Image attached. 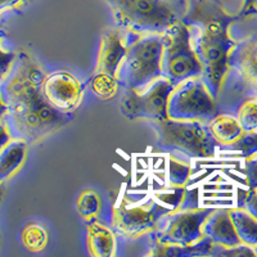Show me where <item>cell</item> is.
<instances>
[{"label": "cell", "instance_id": "obj_1", "mask_svg": "<svg viewBox=\"0 0 257 257\" xmlns=\"http://www.w3.org/2000/svg\"><path fill=\"white\" fill-rule=\"evenodd\" d=\"M45 71L27 50L17 52L12 68L0 82L7 107L4 120L13 138L35 144L71 122V113L54 108L45 99L41 84Z\"/></svg>", "mask_w": 257, "mask_h": 257}, {"label": "cell", "instance_id": "obj_2", "mask_svg": "<svg viewBox=\"0 0 257 257\" xmlns=\"http://www.w3.org/2000/svg\"><path fill=\"white\" fill-rule=\"evenodd\" d=\"M187 2L183 21L189 27L193 49L202 64V79L217 98L229 71V54L235 44L228 34L234 18L226 13L220 0Z\"/></svg>", "mask_w": 257, "mask_h": 257}, {"label": "cell", "instance_id": "obj_3", "mask_svg": "<svg viewBox=\"0 0 257 257\" xmlns=\"http://www.w3.org/2000/svg\"><path fill=\"white\" fill-rule=\"evenodd\" d=\"M114 26L130 34H164L184 17L185 0H104Z\"/></svg>", "mask_w": 257, "mask_h": 257}, {"label": "cell", "instance_id": "obj_4", "mask_svg": "<svg viewBox=\"0 0 257 257\" xmlns=\"http://www.w3.org/2000/svg\"><path fill=\"white\" fill-rule=\"evenodd\" d=\"M162 34H130L127 49L118 68L122 90L143 91L162 76Z\"/></svg>", "mask_w": 257, "mask_h": 257}, {"label": "cell", "instance_id": "obj_5", "mask_svg": "<svg viewBox=\"0 0 257 257\" xmlns=\"http://www.w3.org/2000/svg\"><path fill=\"white\" fill-rule=\"evenodd\" d=\"M157 144L167 151L180 152L192 158H212L216 153L217 143L211 137L207 125L199 121L164 120L151 121Z\"/></svg>", "mask_w": 257, "mask_h": 257}, {"label": "cell", "instance_id": "obj_6", "mask_svg": "<svg viewBox=\"0 0 257 257\" xmlns=\"http://www.w3.org/2000/svg\"><path fill=\"white\" fill-rule=\"evenodd\" d=\"M128 32L120 27H108L103 31L95 68L89 80V88L100 100H109L120 89L118 68L127 49Z\"/></svg>", "mask_w": 257, "mask_h": 257}, {"label": "cell", "instance_id": "obj_7", "mask_svg": "<svg viewBox=\"0 0 257 257\" xmlns=\"http://www.w3.org/2000/svg\"><path fill=\"white\" fill-rule=\"evenodd\" d=\"M162 77L178 85L192 77L202 76V64L193 49L190 30L183 18L162 34Z\"/></svg>", "mask_w": 257, "mask_h": 257}, {"label": "cell", "instance_id": "obj_8", "mask_svg": "<svg viewBox=\"0 0 257 257\" xmlns=\"http://www.w3.org/2000/svg\"><path fill=\"white\" fill-rule=\"evenodd\" d=\"M216 113V98L202 76L192 77L175 85L169 96L167 116L174 120L207 123Z\"/></svg>", "mask_w": 257, "mask_h": 257}, {"label": "cell", "instance_id": "obj_9", "mask_svg": "<svg viewBox=\"0 0 257 257\" xmlns=\"http://www.w3.org/2000/svg\"><path fill=\"white\" fill-rule=\"evenodd\" d=\"M169 212L170 210L158 205H135L125 197L112 208L111 228L117 237L128 240L141 239L152 234L162 217Z\"/></svg>", "mask_w": 257, "mask_h": 257}, {"label": "cell", "instance_id": "obj_10", "mask_svg": "<svg viewBox=\"0 0 257 257\" xmlns=\"http://www.w3.org/2000/svg\"><path fill=\"white\" fill-rule=\"evenodd\" d=\"M175 85L161 76L143 91L123 90L120 102L122 114L130 120H164L167 116V102Z\"/></svg>", "mask_w": 257, "mask_h": 257}, {"label": "cell", "instance_id": "obj_11", "mask_svg": "<svg viewBox=\"0 0 257 257\" xmlns=\"http://www.w3.org/2000/svg\"><path fill=\"white\" fill-rule=\"evenodd\" d=\"M212 212L207 208H183L166 213L152 233L153 238L167 244L188 245L203 238V224Z\"/></svg>", "mask_w": 257, "mask_h": 257}, {"label": "cell", "instance_id": "obj_12", "mask_svg": "<svg viewBox=\"0 0 257 257\" xmlns=\"http://www.w3.org/2000/svg\"><path fill=\"white\" fill-rule=\"evenodd\" d=\"M41 90L45 99L58 111L72 113L81 104L84 88L76 75L68 70L45 72Z\"/></svg>", "mask_w": 257, "mask_h": 257}, {"label": "cell", "instance_id": "obj_13", "mask_svg": "<svg viewBox=\"0 0 257 257\" xmlns=\"http://www.w3.org/2000/svg\"><path fill=\"white\" fill-rule=\"evenodd\" d=\"M229 68H234L244 81L257 86V39L235 43L228 58Z\"/></svg>", "mask_w": 257, "mask_h": 257}, {"label": "cell", "instance_id": "obj_14", "mask_svg": "<svg viewBox=\"0 0 257 257\" xmlns=\"http://www.w3.org/2000/svg\"><path fill=\"white\" fill-rule=\"evenodd\" d=\"M203 235L221 247L243 244L234 226L230 211H212L203 224Z\"/></svg>", "mask_w": 257, "mask_h": 257}, {"label": "cell", "instance_id": "obj_15", "mask_svg": "<svg viewBox=\"0 0 257 257\" xmlns=\"http://www.w3.org/2000/svg\"><path fill=\"white\" fill-rule=\"evenodd\" d=\"M117 235L113 229L100 220L86 222V247L89 254L94 257L116 256Z\"/></svg>", "mask_w": 257, "mask_h": 257}, {"label": "cell", "instance_id": "obj_16", "mask_svg": "<svg viewBox=\"0 0 257 257\" xmlns=\"http://www.w3.org/2000/svg\"><path fill=\"white\" fill-rule=\"evenodd\" d=\"M29 146L30 144L24 139L12 138L0 149V183H6L24 166Z\"/></svg>", "mask_w": 257, "mask_h": 257}, {"label": "cell", "instance_id": "obj_17", "mask_svg": "<svg viewBox=\"0 0 257 257\" xmlns=\"http://www.w3.org/2000/svg\"><path fill=\"white\" fill-rule=\"evenodd\" d=\"M206 125L217 146H230L244 133L237 117L229 113H216Z\"/></svg>", "mask_w": 257, "mask_h": 257}, {"label": "cell", "instance_id": "obj_18", "mask_svg": "<svg viewBox=\"0 0 257 257\" xmlns=\"http://www.w3.org/2000/svg\"><path fill=\"white\" fill-rule=\"evenodd\" d=\"M20 239L26 251L36 253L47 247L49 240V234L47 228L40 222H29L22 228L20 234Z\"/></svg>", "mask_w": 257, "mask_h": 257}, {"label": "cell", "instance_id": "obj_19", "mask_svg": "<svg viewBox=\"0 0 257 257\" xmlns=\"http://www.w3.org/2000/svg\"><path fill=\"white\" fill-rule=\"evenodd\" d=\"M102 207V198L98 192L93 189H85L80 193L76 202V211L82 220L86 222L91 220H99Z\"/></svg>", "mask_w": 257, "mask_h": 257}, {"label": "cell", "instance_id": "obj_20", "mask_svg": "<svg viewBox=\"0 0 257 257\" xmlns=\"http://www.w3.org/2000/svg\"><path fill=\"white\" fill-rule=\"evenodd\" d=\"M234 226L240 242L245 245L257 244V221L243 211H230Z\"/></svg>", "mask_w": 257, "mask_h": 257}, {"label": "cell", "instance_id": "obj_21", "mask_svg": "<svg viewBox=\"0 0 257 257\" xmlns=\"http://www.w3.org/2000/svg\"><path fill=\"white\" fill-rule=\"evenodd\" d=\"M237 120L243 132H257V100L242 103L237 112Z\"/></svg>", "mask_w": 257, "mask_h": 257}, {"label": "cell", "instance_id": "obj_22", "mask_svg": "<svg viewBox=\"0 0 257 257\" xmlns=\"http://www.w3.org/2000/svg\"><path fill=\"white\" fill-rule=\"evenodd\" d=\"M189 174V164L179 160H171L169 166V180L173 187H183L187 183Z\"/></svg>", "mask_w": 257, "mask_h": 257}, {"label": "cell", "instance_id": "obj_23", "mask_svg": "<svg viewBox=\"0 0 257 257\" xmlns=\"http://www.w3.org/2000/svg\"><path fill=\"white\" fill-rule=\"evenodd\" d=\"M2 36H3V31L0 29V82L6 79L17 58V52H11L2 48Z\"/></svg>", "mask_w": 257, "mask_h": 257}, {"label": "cell", "instance_id": "obj_24", "mask_svg": "<svg viewBox=\"0 0 257 257\" xmlns=\"http://www.w3.org/2000/svg\"><path fill=\"white\" fill-rule=\"evenodd\" d=\"M12 134L8 127V123L6 122L4 117H0V149L3 148L11 139H12Z\"/></svg>", "mask_w": 257, "mask_h": 257}, {"label": "cell", "instance_id": "obj_25", "mask_svg": "<svg viewBox=\"0 0 257 257\" xmlns=\"http://www.w3.org/2000/svg\"><path fill=\"white\" fill-rule=\"evenodd\" d=\"M29 2H31V0H0V13L4 12V11H8V9L25 6Z\"/></svg>", "mask_w": 257, "mask_h": 257}, {"label": "cell", "instance_id": "obj_26", "mask_svg": "<svg viewBox=\"0 0 257 257\" xmlns=\"http://www.w3.org/2000/svg\"><path fill=\"white\" fill-rule=\"evenodd\" d=\"M6 112H7V107L6 104H4L3 99H2V96H0V117H4Z\"/></svg>", "mask_w": 257, "mask_h": 257}, {"label": "cell", "instance_id": "obj_27", "mask_svg": "<svg viewBox=\"0 0 257 257\" xmlns=\"http://www.w3.org/2000/svg\"><path fill=\"white\" fill-rule=\"evenodd\" d=\"M4 193H6V188H4V183H0V202L3 199Z\"/></svg>", "mask_w": 257, "mask_h": 257}, {"label": "cell", "instance_id": "obj_28", "mask_svg": "<svg viewBox=\"0 0 257 257\" xmlns=\"http://www.w3.org/2000/svg\"><path fill=\"white\" fill-rule=\"evenodd\" d=\"M251 2H252V0H245V4H251ZM253 2H257V0H253ZM245 7V6H244Z\"/></svg>", "mask_w": 257, "mask_h": 257}, {"label": "cell", "instance_id": "obj_29", "mask_svg": "<svg viewBox=\"0 0 257 257\" xmlns=\"http://www.w3.org/2000/svg\"><path fill=\"white\" fill-rule=\"evenodd\" d=\"M252 12H254V13H257V7H256V8H254V9H253V11H252Z\"/></svg>", "mask_w": 257, "mask_h": 257}]
</instances>
